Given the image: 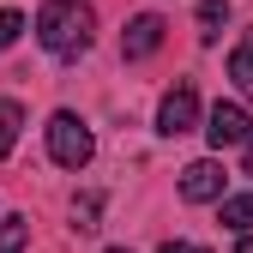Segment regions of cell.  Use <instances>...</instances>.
<instances>
[{
  "instance_id": "obj_9",
  "label": "cell",
  "mask_w": 253,
  "mask_h": 253,
  "mask_svg": "<svg viewBox=\"0 0 253 253\" xmlns=\"http://www.w3.org/2000/svg\"><path fill=\"white\" fill-rule=\"evenodd\" d=\"M229 24V0H199V42H217Z\"/></svg>"
},
{
  "instance_id": "obj_15",
  "label": "cell",
  "mask_w": 253,
  "mask_h": 253,
  "mask_svg": "<svg viewBox=\"0 0 253 253\" xmlns=\"http://www.w3.org/2000/svg\"><path fill=\"white\" fill-rule=\"evenodd\" d=\"M235 253H253V235H241V241H235Z\"/></svg>"
},
{
  "instance_id": "obj_11",
  "label": "cell",
  "mask_w": 253,
  "mask_h": 253,
  "mask_svg": "<svg viewBox=\"0 0 253 253\" xmlns=\"http://www.w3.org/2000/svg\"><path fill=\"white\" fill-rule=\"evenodd\" d=\"M30 247V217H0V253H24Z\"/></svg>"
},
{
  "instance_id": "obj_2",
  "label": "cell",
  "mask_w": 253,
  "mask_h": 253,
  "mask_svg": "<svg viewBox=\"0 0 253 253\" xmlns=\"http://www.w3.org/2000/svg\"><path fill=\"white\" fill-rule=\"evenodd\" d=\"M48 157H54L60 169H84L90 157H97V139H90V126L73 109H54L48 115Z\"/></svg>"
},
{
  "instance_id": "obj_5",
  "label": "cell",
  "mask_w": 253,
  "mask_h": 253,
  "mask_svg": "<svg viewBox=\"0 0 253 253\" xmlns=\"http://www.w3.org/2000/svg\"><path fill=\"white\" fill-rule=\"evenodd\" d=\"M223 181H229V169L217 157H199V163L181 169V199L187 205H223Z\"/></svg>"
},
{
  "instance_id": "obj_3",
  "label": "cell",
  "mask_w": 253,
  "mask_h": 253,
  "mask_svg": "<svg viewBox=\"0 0 253 253\" xmlns=\"http://www.w3.org/2000/svg\"><path fill=\"white\" fill-rule=\"evenodd\" d=\"M193 126H199V90L181 79L175 90H163V103H157V133L181 139V133H193Z\"/></svg>"
},
{
  "instance_id": "obj_14",
  "label": "cell",
  "mask_w": 253,
  "mask_h": 253,
  "mask_svg": "<svg viewBox=\"0 0 253 253\" xmlns=\"http://www.w3.org/2000/svg\"><path fill=\"white\" fill-rule=\"evenodd\" d=\"M157 253H193V247H187V241H163V247H157Z\"/></svg>"
},
{
  "instance_id": "obj_13",
  "label": "cell",
  "mask_w": 253,
  "mask_h": 253,
  "mask_svg": "<svg viewBox=\"0 0 253 253\" xmlns=\"http://www.w3.org/2000/svg\"><path fill=\"white\" fill-rule=\"evenodd\" d=\"M18 30H24V12L6 6V12H0V48H12V42H18Z\"/></svg>"
},
{
  "instance_id": "obj_18",
  "label": "cell",
  "mask_w": 253,
  "mask_h": 253,
  "mask_svg": "<svg viewBox=\"0 0 253 253\" xmlns=\"http://www.w3.org/2000/svg\"><path fill=\"white\" fill-rule=\"evenodd\" d=\"M193 253H211V247H193Z\"/></svg>"
},
{
  "instance_id": "obj_16",
  "label": "cell",
  "mask_w": 253,
  "mask_h": 253,
  "mask_svg": "<svg viewBox=\"0 0 253 253\" xmlns=\"http://www.w3.org/2000/svg\"><path fill=\"white\" fill-rule=\"evenodd\" d=\"M247 175H253V145H247Z\"/></svg>"
},
{
  "instance_id": "obj_1",
  "label": "cell",
  "mask_w": 253,
  "mask_h": 253,
  "mask_svg": "<svg viewBox=\"0 0 253 253\" xmlns=\"http://www.w3.org/2000/svg\"><path fill=\"white\" fill-rule=\"evenodd\" d=\"M37 42L60 60H79L97 42V12L84 0H48V6H37Z\"/></svg>"
},
{
  "instance_id": "obj_10",
  "label": "cell",
  "mask_w": 253,
  "mask_h": 253,
  "mask_svg": "<svg viewBox=\"0 0 253 253\" xmlns=\"http://www.w3.org/2000/svg\"><path fill=\"white\" fill-rule=\"evenodd\" d=\"M18 126H24V109H18L12 97H0V157H12V145H18Z\"/></svg>"
},
{
  "instance_id": "obj_12",
  "label": "cell",
  "mask_w": 253,
  "mask_h": 253,
  "mask_svg": "<svg viewBox=\"0 0 253 253\" xmlns=\"http://www.w3.org/2000/svg\"><path fill=\"white\" fill-rule=\"evenodd\" d=\"M97 217H103V193H84V199H73V229H84V235H90V229H103Z\"/></svg>"
},
{
  "instance_id": "obj_7",
  "label": "cell",
  "mask_w": 253,
  "mask_h": 253,
  "mask_svg": "<svg viewBox=\"0 0 253 253\" xmlns=\"http://www.w3.org/2000/svg\"><path fill=\"white\" fill-rule=\"evenodd\" d=\"M229 79H235V90L253 103V30H241V42L229 48Z\"/></svg>"
},
{
  "instance_id": "obj_4",
  "label": "cell",
  "mask_w": 253,
  "mask_h": 253,
  "mask_svg": "<svg viewBox=\"0 0 253 253\" xmlns=\"http://www.w3.org/2000/svg\"><path fill=\"white\" fill-rule=\"evenodd\" d=\"M205 139H211V151H235V145H253V115H247L241 103H217V109L205 115Z\"/></svg>"
},
{
  "instance_id": "obj_17",
  "label": "cell",
  "mask_w": 253,
  "mask_h": 253,
  "mask_svg": "<svg viewBox=\"0 0 253 253\" xmlns=\"http://www.w3.org/2000/svg\"><path fill=\"white\" fill-rule=\"evenodd\" d=\"M109 253H133V247H109Z\"/></svg>"
},
{
  "instance_id": "obj_8",
  "label": "cell",
  "mask_w": 253,
  "mask_h": 253,
  "mask_svg": "<svg viewBox=\"0 0 253 253\" xmlns=\"http://www.w3.org/2000/svg\"><path fill=\"white\" fill-rule=\"evenodd\" d=\"M217 211H223V229H235V235H253V193H229Z\"/></svg>"
},
{
  "instance_id": "obj_6",
  "label": "cell",
  "mask_w": 253,
  "mask_h": 253,
  "mask_svg": "<svg viewBox=\"0 0 253 253\" xmlns=\"http://www.w3.org/2000/svg\"><path fill=\"white\" fill-rule=\"evenodd\" d=\"M157 48H163V18H157V12H139L133 24L121 30V54L126 60H151Z\"/></svg>"
}]
</instances>
